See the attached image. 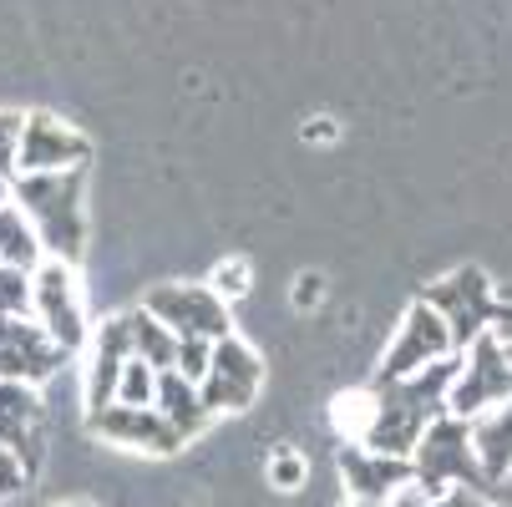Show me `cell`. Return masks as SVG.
<instances>
[{"mask_svg": "<svg viewBox=\"0 0 512 507\" xmlns=\"http://www.w3.org/2000/svg\"><path fill=\"white\" fill-rule=\"evenodd\" d=\"M87 173L92 168L11 178V203L36 229L41 254L56 259V264H71V269H77L82 254H87Z\"/></svg>", "mask_w": 512, "mask_h": 507, "instance_id": "6da1fadb", "label": "cell"}, {"mask_svg": "<svg viewBox=\"0 0 512 507\" xmlns=\"http://www.w3.org/2000/svg\"><path fill=\"white\" fill-rule=\"evenodd\" d=\"M411 487L421 497H447V492H487L482 467L472 457V431L457 416H436L411 452Z\"/></svg>", "mask_w": 512, "mask_h": 507, "instance_id": "7a4b0ae2", "label": "cell"}, {"mask_svg": "<svg viewBox=\"0 0 512 507\" xmlns=\"http://www.w3.org/2000/svg\"><path fill=\"white\" fill-rule=\"evenodd\" d=\"M31 320L46 330V340L71 360L87 350V310H82V289H77V269L71 264H56V259H41L31 269Z\"/></svg>", "mask_w": 512, "mask_h": 507, "instance_id": "3957f363", "label": "cell"}, {"mask_svg": "<svg viewBox=\"0 0 512 507\" xmlns=\"http://www.w3.org/2000/svg\"><path fill=\"white\" fill-rule=\"evenodd\" d=\"M421 305H431L436 315H442V325H447V335H452V350L462 355L472 340H482V335L492 330L497 289H492V279H487L477 264H462V269H452L447 279L426 284Z\"/></svg>", "mask_w": 512, "mask_h": 507, "instance_id": "277c9868", "label": "cell"}, {"mask_svg": "<svg viewBox=\"0 0 512 507\" xmlns=\"http://www.w3.org/2000/svg\"><path fill=\"white\" fill-rule=\"evenodd\" d=\"M142 310L158 325H168L178 340H229L234 335L229 305L208 284H153L142 295Z\"/></svg>", "mask_w": 512, "mask_h": 507, "instance_id": "5b68a950", "label": "cell"}, {"mask_svg": "<svg viewBox=\"0 0 512 507\" xmlns=\"http://www.w3.org/2000/svg\"><path fill=\"white\" fill-rule=\"evenodd\" d=\"M512 401V366H507V355H502V340L497 335H482L467 345L462 355V371L447 391V416L457 421H477L482 411Z\"/></svg>", "mask_w": 512, "mask_h": 507, "instance_id": "8992f818", "label": "cell"}, {"mask_svg": "<svg viewBox=\"0 0 512 507\" xmlns=\"http://www.w3.org/2000/svg\"><path fill=\"white\" fill-rule=\"evenodd\" d=\"M259 391H264V360H259V350L249 340H239V335L213 340L208 376L198 386L208 416H218V411H249Z\"/></svg>", "mask_w": 512, "mask_h": 507, "instance_id": "52a82bcc", "label": "cell"}, {"mask_svg": "<svg viewBox=\"0 0 512 507\" xmlns=\"http://www.w3.org/2000/svg\"><path fill=\"white\" fill-rule=\"evenodd\" d=\"M66 168H92V137L51 112H26L21 148H16V178L21 173H66Z\"/></svg>", "mask_w": 512, "mask_h": 507, "instance_id": "ba28073f", "label": "cell"}, {"mask_svg": "<svg viewBox=\"0 0 512 507\" xmlns=\"http://www.w3.org/2000/svg\"><path fill=\"white\" fill-rule=\"evenodd\" d=\"M447 355H457V350H452V335H447L442 315H436L431 305H421V300H416V305L406 310V320H401L396 340L386 345V360H381V371H376V381H371V386L406 381V376H416V371L436 366V360H447Z\"/></svg>", "mask_w": 512, "mask_h": 507, "instance_id": "9c48e42d", "label": "cell"}, {"mask_svg": "<svg viewBox=\"0 0 512 507\" xmlns=\"http://www.w3.org/2000/svg\"><path fill=\"white\" fill-rule=\"evenodd\" d=\"M87 431L102 437L107 447H122V452H148V457H173L183 447L178 431L153 411V406H102L97 416H87Z\"/></svg>", "mask_w": 512, "mask_h": 507, "instance_id": "30bf717a", "label": "cell"}, {"mask_svg": "<svg viewBox=\"0 0 512 507\" xmlns=\"http://www.w3.org/2000/svg\"><path fill=\"white\" fill-rule=\"evenodd\" d=\"M335 467H340L345 497H355V502H386L391 507V497L411 487V462L406 457H386V452H371L360 442H345Z\"/></svg>", "mask_w": 512, "mask_h": 507, "instance_id": "8fae6325", "label": "cell"}, {"mask_svg": "<svg viewBox=\"0 0 512 507\" xmlns=\"http://www.w3.org/2000/svg\"><path fill=\"white\" fill-rule=\"evenodd\" d=\"M46 411H41V396L36 386H21V381H0V447H6L26 477L41 467V452H46V431H41Z\"/></svg>", "mask_w": 512, "mask_h": 507, "instance_id": "7c38bea8", "label": "cell"}, {"mask_svg": "<svg viewBox=\"0 0 512 507\" xmlns=\"http://www.w3.org/2000/svg\"><path fill=\"white\" fill-rule=\"evenodd\" d=\"M127 360H132L127 315H107V320L87 335V416H97L102 406L117 401V381H122Z\"/></svg>", "mask_w": 512, "mask_h": 507, "instance_id": "4fadbf2b", "label": "cell"}, {"mask_svg": "<svg viewBox=\"0 0 512 507\" xmlns=\"http://www.w3.org/2000/svg\"><path fill=\"white\" fill-rule=\"evenodd\" d=\"M467 431H472V457L482 467V482L492 492L512 472V401L482 411L477 421H467Z\"/></svg>", "mask_w": 512, "mask_h": 507, "instance_id": "5bb4252c", "label": "cell"}, {"mask_svg": "<svg viewBox=\"0 0 512 507\" xmlns=\"http://www.w3.org/2000/svg\"><path fill=\"white\" fill-rule=\"evenodd\" d=\"M153 411L178 431L183 442H193V437H203V426L213 421L208 416V406H203V396H198V386L193 381H183L178 371H158V391H153Z\"/></svg>", "mask_w": 512, "mask_h": 507, "instance_id": "9a60e30c", "label": "cell"}, {"mask_svg": "<svg viewBox=\"0 0 512 507\" xmlns=\"http://www.w3.org/2000/svg\"><path fill=\"white\" fill-rule=\"evenodd\" d=\"M127 335H132V355L142 360V366H153V371H173V360H178V335L168 325H158L148 310H127Z\"/></svg>", "mask_w": 512, "mask_h": 507, "instance_id": "2e32d148", "label": "cell"}, {"mask_svg": "<svg viewBox=\"0 0 512 507\" xmlns=\"http://www.w3.org/2000/svg\"><path fill=\"white\" fill-rule=\"evenodd\" d=\"M41 259H46V254H41V239H36V229L26 224V213H21L16 203H6V208H0V269L31 274Z\"/></svg>", "mask_w": 512, "mask_h": 507, "instance_id": "e0dca14e", "label": "cell"}, {"mask_svg": "<svg viewBox=\"0 0 512 507\" xmlns=\"http://www.w3.org/2000/svg\"><path fill=\"white\" fill-rule=\"evenodd\" d=\"M330 421H335V431H340L345 442H360V437H365V426H371V386H365V391H345V396H335Z\"/></svg>", "mask_w": 512, "mask_h": 507, "instance_id": "ac0fdd59", "label": "cell"}, {"mask_svg": "<svg viewBox=\"0 0 512 507\" xmlns=\"http://www.w3.org/2000/svg\"><path fill=\"white\" fill-rule=\"evenodd\" d=\"M153 391H158V371L142 366V360L132 355L122 366V381H117V401L122 406H153Z\"/></svg>", "mask_w": 512, "mask_h": 507, "instance_id": "d6986e66", "label": "cell"}, {"mask_svg": "<svg viewBox=\"0 0 512 507\" xmlns=\"http://www.w3.org/2000/svg\"><path fill=\"white\" fill-rule=\"evenodd\" d=\"M249 279H254V269H249V259H224L213 274H208V289L218 300H239V295H249Z\"/></svg>", "mask_w": 512, "mask_h": 507, "instance_id": "ffe728a7", "label": "cell"}, {"mask_svg": "<svg viewBox=\"0 0 512 507\" xmlns=\"http://www.w3.org/2000/svg\"><path fill=\"white\" fill-rule=\"evenodd\" d=\"M264 477H269V487H279V492H295V487L305 482V457H300L295 447H279V452L264 462Z\"/></svg>", "mask_w": 512, "mask_h": 507, "instance_id": "44dd1931", "label": "cell"}, {"mask_svg": "<svg viewBox=\"0 0 512 507\" xmlns=\"http://www.w3.org/2000/svg\"><path fill=\"white\" fill-rule=\"evenodd\" d=\"M208 360H213V340H178V360H173V371H178L183 381L203 386Z\"/></svg>", "mask_w": 512, "mask_h": 507, "instance_id": "7402d4cb", "label": "cell"}, {"mask_svg": "<svg viewBox=\"0 0 512 507\" xmlns=\"http://www.w3.org/2000/svg\"><path fill=\"white\" fill-rule=\"evenodd\" d=\"M21 122L26 112H6L0 107V173L16 178V148H21Z\"/></svg>", "mask_w": 512, "mask_h": 507, "instance_id": "603a6c76", "label": "cell"}, {"mask_svg": "<svg viewBox=\"0 0 512 507\" xmlns=\"http://www.w3.org/2000/svg\"><path fill=\"white\" fill-rule=\"evenodd\" d=\"M391 507H482V502H477V492H447V497H421L416 487H406V492H396V497H391Z\"/></svg>", "mask_w": 512, "mask_h": 507, "instance_id": "cb8c5ba5", "label": "cell"}, {"mask_svg": "<svg viewBox=\"0 0 512 507\" xmlns=\"http://www.w3.org/2000/svg\"><path fill=\"white\" fill-rule=\"evenodd\" d=\"M289 300H295V310H315L325 300V279L320 274H300L295 289H289Z\"/></svg>", "mask_w": 512, "mask_h": 507, "instance_id": "d4e9b609", "label": "cell"}, {"mask_svg": "<svg viewBox=\"0 0 512 507\" xmlns=\"http://www.w3.org/2000/svg\"><path fill=\"white\" fill-rule=\"evenodd\" d=\"M26 487V467L6 452V447H0V497H16Z\"/></svg>", "mask_w": 512, "mask_h": 507, "instance_id": "484cf974", "label": "cell"}, {"mask_svg": "<svg viewBox=\"0 0 512 507\" xmlns=\"http://www.w3.org/2000/svg\"><path fill=\"white\" fill-rule=\"evenodd\" d=\"M310 137H315V142H325V137H335V127H330V117H315V127H310Z\"/></svg>", "mask_w": 512, "mask_h": 507, "instance_id": "4316f807", "label": "cell"}, {"mask_svg": "<svg viewBox=\"0 0 512 507\" xmlns=\"http://www.w3.org/2000/svg\"><path fill=\"white\" fill-rule=\"evenodd\" d=\"M492 492H497V502H502V507H512V472H507V477H502Z\"/></svg>", "mask_w": 512, "mask_h": 507, "instance_id": "83f0119b", "label": "cell"}, {"mask_svg": "<svg viewBox=\"0 0 512 507\" xmlns=\"http://www.w3.org/2000/svg\"><path fill=\"white\" fill-rule=\"evenodd\" d=\"M6 203H11V178L0 173V208H6Z\"/></svg>", "mask_w": 512, "mask_h": 507, "instance_id": "f1b7e54d", "label": "cell"}, {"mask_svg": "<svg viewBox=\"0 0 512 507\" xmlns=\"http://www.w3.org/2000/svg\"><path fill=\"white\" fill-rule=\"evenodd\" d=\"M340 507H386V502H355V497H345Z\"/></svg>", "mask_w": 512, "mask_h": 507, "instance_id": "f546056e", "label": "cell"}, {"mask_svg": "<svg viewBox=\"0 0 512 507\" xmlns=\"http://www.w3.org/2000/svg\"><path fill=\"white\" fill-rule=\"evenodd\" d=\"M502 355H507V366H512V340H502Z\"/></svg>", "mask_w": 512, "mask_h": 507, "instance_id": "4dcf8cb0", "label": "cell"}, {"mask_svg": "<svg viewBox=\"0 0 512 507\" xmlns=\"http://www.w3.org/2000/svg\"><path fill=\"white\" fill-rule=\"evenodd\" d=\"M61 507H97V502H61Z\"/></svg>", "mask_w": 512, "mask_h": 507, "instance_id": "1f68e13d", "label": "cell"}]
</instances>
